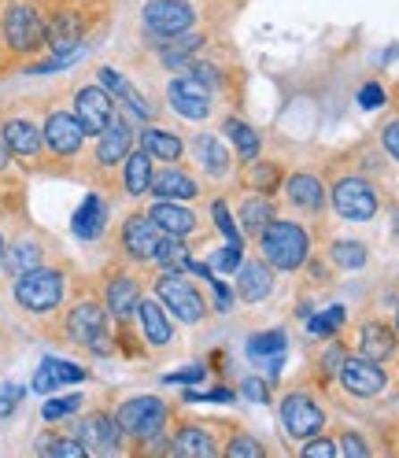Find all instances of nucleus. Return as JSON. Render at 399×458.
I'll return each mask as SVG.
<instances>
[{"label":"nucleus","instance_id":"obj_54","mask_svg":"<svg viewBox=\"0 0 399 458\" xmlns=\"http://www.w3.org/2000/svg\"><path fill=\"white\" fill-rule=\"evenodd\" d=\"M385 100H388V93H385V85H381V81H366L362 89H359V107H366V111L385 107Z\"/></svg>","mask_w":399,"mask_h":458},{"label":"nucleus","instance_id":"obj_50","mask_svg":"<svg viewBox=\"0 0 399 458\" xmlns=\"http://www.w3.org/2000/svg\"><path fill=\"white\" fill-rule=\"evenodd\" d=\"M208 289L215 293V314H225L233 307V300H237V293H233V284H225L218 274H211L208 277Z\"/></svg>","mask_w":399,"mask_h":458},{"label":"nucleus","instance_id":"obj_59","mask_svg":"<svg viewBox=\"0 0 399 458\" xmlns=\"http://www.w3.org/2000/svg\"><path fill=\"white\" fill-rule=\"evenodd\" d=\"M392 326H395V333H399V300H395V307H392Z\"/></svg>","mask_w":399,"mask_h":458},{"label":"nucleus","instance_id":"obj_2","mask_svg":"<svg viewBox=\"0 0 399 458\" xmlns=\"http://www.w3.org/2000/svg\"><path fill=\"white\" fill-rule=\"evenodd\" d=\"M48 336H55L67 348L89 355V359H107L119 355L115 352V322L97 293V284H81L71 293V300L64 303V310L52 318Z\"/></svg>","mask_w":399,"mask_h":458},{"label":"nucleus","instance_id":"obj_32","mask_svg":"<svg viewBox=\"0 0 399 458\" xmlns=\"http://www.w3.org/2000/svg\"><path fill=\"white\" fill-rule=\"evenodd\" d=\"M284 174H289V170H284V163H281V159L255 156V159H248V163H241V166H237L233 185H237V189H251V192L277 196V189H281Z\"/></svg>","mask_w":399,"mask_h":458},{"label":"nucleus","instance_id":"obj_12","mask_svg":"<svg viewBox=\"0 0 399 458\" xmlns=\"http://www.w3.org/2000/svg\"><path fill=\"white\" fill-rule=\"evenodd\" d=\"M41 137H45V170L48 166H78L89 145V133L78 123L71 104H45L41 107Z\"/></svg>","mask_w":399,"mask_h":458},{"label":"nucleus","instance_id":"obj_39","mask_svg":"<svg viewBox=\"0 0 399 458\" xmlns=\"http://www.w3.org/2000/svg\"><path fill=\"white\" fill-rule=\"evenodd\" d=\"M352 355V344L344 340V336H329L326 344H322V352H318V385H329L333 377H336V369H340V362H344Z\"/></svg>","mask_w":399,"mask_h":458},{"label":"nucleus","instance_id":"obj_22","mask_svg":"<svg viewBox=\"0 0 399 458\" xmlns=\"http://www.w3.org/2000/svg\"><path fill=\"white\" fill-rule=\"evenodd\" d=\"M71 433L81 440L85 454H130L115 411H85Z\"/></svg>","mask_w":399,"mask_h":458},{"label":"nucleus","instance_id":"obj_20","mask_svg":"<svg viewBox=\"0 0 399 458\" xmlns=\"http://www.w3.org/2000/svg\"><path fill=\"white\" fill-rule=\"evenodd\" d=\"M333 381H336L340 392L352 395V399H381L392 388V369L385 362H374V359L352 352L344 362H340Z\"/></svg>","mask_w":399,"mask_h":458},{"label":"nucleus","instance_id":"obj_55","mask_svg":"<svg viewBox=\"0 0 399 458\" xmlns=\"http://www.w3.org/2000/svg\"><path fill=\"white\" fill-rule=\"evenodd\" d=\"M19 218H26V211H4V215H0V259H4L8 241H12V229H15Z\"/></svg>","mask_w":399,"mask_h":458},{"label":"nucleus","instance_id":"obj_23","mask_svg":"<svg viewBox=\"0 0 399 458\" xmlns=\"http://www.w3.org/2000/svg\"><path fill=\"white\" fill-rule=\"evenodd\" d=\"M71 111L78 114V123L85 126V133H89V140H93L100 130L111 126V119L119 114V104L100 81H81L71 93Z\"/></svg>","mask_w":399,"mask_h":458},{"label":"nucleus","instance_id":"obj_44","mask_svg":"<svg viewBox=\"0 0 399 458\" xmlns=\"http://www.w3.org/2000/svg\"><path fill=\"white\" fill-rule=\"evenodd\" d=\"M336 454H344V458H366V454H374V444H369L359 428H336Z\"/></svg>","mask_w":399,"mask_h":458},{"label":"nucleus","instance_id":"obj_46","mask_svg":"<svg viewBox=\"0 0 399 458\" xmlns=\"http://www.w3.org/2000/svg\"><path fill=\"white\" fill-rule=\"evenodd\" d=\"M81 403L85 399L81 395H55V399H48V403L41 407V418L52 425V421H64V418H71V414H81Z\"/></svg>","mask_w":399,"mask_h":458},{"label":"nucleus","instance_id":"obj_43","mask_svg":"<svg viewBox=\"0 0 399 458\" xmlns=\"http://www.w3.org/2000/svg\"><path fill=\"white\" fill-rule=\"evenodd\" d=\"M241 263H244V251H241V244H230V241H218V248L208 255V270L218 277L237 274Z\"/></svg>","mask_w":399,"mask_h":458},{"label":"nucleus","instance_id":"obj_10","mask_svg":"<svg viewBox=\"0 0 399 458\" xmlns=\"http://www.w3.org/2000/svg\"><path fill=\"white\" fill-rule=\"evenodd\" d=\"M277 204L284 215H296L307 225H315V237H322L326 218H329V185L322 170L310 166H296L284 174L281 189H277Z\"/></svg>","mask_w":399,"mask_h":458},{"label":"nucleus","instance_id":"obj_16","mask_svg":"<svg viewBox=\"0 0 399 458\" xmlns=\"http://www.w3.org/2000/svg\"><path fill=\"white\" fill-rule=\"evenodd\" d=\"M230 433H233V425L189 418L178 411L174 425H170V454L174 458H218Z\"/></svg>","mask_w":399,"mask_h":458},{"label":"nucleus","instance_id":"obj_33","mask_svg":"<svg viewBox=\"0 0 399 458\" xmlns=\"http://www.w3.org/2000/svg\"><path fill=\"white\" fill-rule=\"evenodd\" d=\"M322 241V255L326 263L336 270V274H355L369 263V244L366 241H355V237H318Z\"/></svg>","mask_w":399,"mask_h":458},{"label":"nucleus","instance_id":"obj_48","mask_svg":"<svg viewBox=\"0 0 399 458\" xmlns=\"http://www.w3.org/2000/svg\"><path fill=\"white\" fill-rule=\"evenodd\" d=\"M237 395L248 399V403H270V381L255 377V374H244L241 385H237Z\"/></svg>","mask_w":399,"mask_h":458},{"label":"nucleus","instance_id":"obj_57","mask_svg":"<svg viewBox=\"0 0 399 458\" xmlns=\"http://www.w3.org/2000/svg\"><path fill=\"white\" fill-rule=\"evenodd\" d=\"M67 4H89V8H111V0H67Z\"/></svg>","mask_w":399,"mask_h":458},{"label":"nucleus","instance_id":"obj_37","mask_svg":"<svg viewBox=\"0 0 399 458\" xmlns=\"http://www.w3.org/2000/svg\"><path fill=\"white\" fill-rule=\"evenodd\" d=\"M211 225H215V237L218 241H230V244H244V233H241V225H237V215H233V204H230V196L218 192L211 196Z\"/></svg>","mask_w":399,"mask_h":458},{"label":"nucleus","instance_id":"obj_51","mask_svg":"<svg viewBox=\"0 0 399 458\" xmlns=\"http://www.w3.org/2000/svg\"><path fill=\"white\" fill-rule=\"evenodd\" d=\"M233 399H237V388H211V392L189 388L182 403H233Z\"/></svg>","mask_w":399,"mask_h":458},{"label":"nucleus","instance_id":"obj_60","mask_svg":"<svg viewBox=\"0 0 399 458\" xmlns=\"http://www.w3.org/2000/svg\"><path fill=\"white\" fill-rule=\"evenodd\" d=\"M392 97H395V104H399V81H395V93H392Z\"/></svg>","mask_w":399,"mask_h":458},{"label":"nucleus","instance_id":"obj_52","mask_svg":"<svg viewBox=\"0 0 399 458\" xmlns=\"http://www.w3.org/2000/svg\"><path fill=\"white\" fill-rule=\"evenodd\" d=\"M22 395H26V388H22V385H15V381H4V385H0V418H8V414H15V411H19Z\"/></svg>","mask_w":399,"mask_h":458},{"label":"nucleus","instance_id":"obj_7","mask_svg":"<svg viewBox=\"0 0 399 458\" xmlns=\"http://www.w3.org/2000/svg\"><path fill=\"white\" fill-rule=\"evenodd\" d=\"M133 148H137V123L130 119L126 111H119L115 119H111V126L93 137V148L78 159V163L85 166L81 178H85V182H97V189H107V192H111V182H115L119 163H123Z\"/></svg>","mask_w":399,"mask_h":458},{"label":"nucleus","instance_id":"obj_41","mask_svg":"<svg viewBox=\"0 0 399 458\" xmlns=\"http://www.w3.org/2000/svg\"><path fill=\"white\" fill-rule=\"evenodd\" d=\"M222 454L225 458H263V454H270V447L263 440H255V433H248V428H237L233 425V433L225 437Z\"/></svg>","mask_w":399,"mask_h":458},{"label":"nucleus","instance_id":"obj_53","mask_svg":"<svg viewBox=\"0 0 399 458\" xmlns=\"http://www.w3.org/2000/svg\"><path fill=\"white\" fill-rule=\"evenodd\" d=\"M204 377H211V374H208V366H204V362H196V366L178 369V374H163V385H196V381H204Z\"/></svg>","mask_w":399,"mask_h":458},{"label":"nucleus","instance_id":"obj_40","mask_svg":"<svg viewBox=\"0 0 399 458\" xmlns=\"http://www.w3.org/2000/svg\"><path fill=\"white\" fill-rule=\"evenodd\" d=\"M344 326H348V307H340V303L318 310L315 318H307V333L315 336V340H329V336H336Z\"/></svg>","mask_w":399,"mask_h":458},{"label":"nucleus","instance_id":"obj_42","mask_svg":"<svg viewBox=\"0 0 399 458\" xmlns=\"http://www.w3.org/2000/svg\"><path fill=\"white\" fill-rule=\"evenodd\" d=\"M38 454H55V458H85V447L74 433H45L34 444Z\"/></svg>","mask_w":399,"mask_h":458},{"label":"nucleus","instance_id":"obj_1","mask_svg":"<svg viewBox=\"0 0 399 458\" xmlns=\"http://www.w3.org/2000/svg\"><path fill=\"white\" fill-rule=\"evenodd\" d=\"M329 185V215L352 225L374 222L385 208V189L378 182V166L362 159V148L333 156L329 166H322Z\"/></svg>","mask_w":399,"mask_h":458},{"label":"nucleus","instance_id":"obj_8","mask_svg":"<svg viewBox=\"0 0 399 458\" xmlns=\"http://www.w3.org/2000/svg\"><path fill=\"white\" fill-rule=\"evenodd\" d=\"M149 289L152 296L166 307V314L174 318L178 326H208L215 303L208 296L204 284H196L192 274H170V270H149Z\"/></svg>","mask_w":399,"mask_h":458},{"label":"nucleus","instance_id":"obj_29","mask_svg":"<svg viewBox=\"0 0 399 458\" xmlns=\"http://www.w3.org/2000/svg\"><path fill=\"white\" fill-rule=\"evenodd\" d=\"M233 215H237V225H241L244 241L255 244V237H259L263 229L270 225V218L281 215V204H277V196L251 192V189H237V196H233Z\"/></svg>","mask_w":399,"mask_h":458},{"label":"nucleus","instance_id":"obj_6","mask_svg":"<svg viewBox=\"0 0 399 458\" xmlns=\"http://www.w3.org/2000/svg\"><path fill=\"white\" fill-rule=\"evenodd\" d=\"M315 248H318V237L310 233V225L296 215H284V211L274 215L270 225L255 237V255H263L277 274H289V277L303 274Z\"/></svg>","mask_w":399,"mask_h":458},{"label":"nucleus","instance_id":"obj_11","mask_svg":"<svg viewBox=\"0 0 399 458\" xmlns=\"http://www.w3.org/2000/svg\"><path fill=\"white\" fill-rule=\"evenodd\" d=\"M277 418H281V428L284 437L303 444L310 437H318L329 428V411H326V399L318 392V385L310 381H296L281 392L277 399Z\"/></svg>","mask_w":399,"mask_h":458},{"label":"nucleus","instance_id":"obj_13","mask_svg":"<svg viewBox=\"0 0 399 458\" xmlns=\"http://www.w3.org/2000/svg\"><path fill=\"white\" fill-rule=\"evenodd\" d=\"M0 137L22 170H45V137H41V114L30 100H15L0 107Z\"/></svg>","mask_w":399,"mask_h":458},{"label":"nucleus","instance_id":"obj_26","mask_svg":"<svg viewBox=\"0 0 399 458\" xmlns=\"http://www.w3.org/2000/svg\"><path fill=\"white\" fill-rule=\"evenodd\" d=\"M233 293L248 307H263L277 293V270L263 259V255H244V263L233 274Z\"/></svg>","mask_w":399,"mask_h":458},{"label":"nucleus","instance_id":"obj_58","mask_svg":"<svg viewBox=\"0 0 399 458\" xmlns=\"http://www.w3.org/2000/svg\"><path fill=\"white\" fill-rule=\"evenodd\" d=\"M392 237H399V208L392 211Z\"/></svg>","mask_w":399,"mask_h":458},{"label":"nucleus","instance_id":"obj_27","mask_svg":"<svg viewBox=\"0 0 399 458\" xmlns=\"http://www.w3.org/2000/svg\"><path fill=\"white\" fill-rule=\"evenodd\" d=\"M152 174H156V159L137 145L119 163L115 182H111V196H123V199H133V204H140V199L149 196V189H152Z\"/></svg>","mask_w":399,"mask_h":458},{"label":"nucleus","instance_id":"obj_19","mask_svg":"<svg viewBox=\"0 0 399 458\" xmlns=\"http://www.w3.org/2000/svg\"><path fill=\"white\" fill-rule=\"evenodd\" d=\"M196 166V174L204 178V185H233L237 178V156L230 148V140L215 130H200L189 137V152H185Z\"/></svg>","mask_w":399,"mask_h":458},{"label":"nucleus","instance_id":"obj_56","mask_svg":"<svg viewBox=\"0 0 399 458\" xmlns=\"http://www.w3.org/2000/svg\"><path fill=\"white\" fill-rule=\"evenodd\" d=\"M8 71H15V60H12V55H8L4 41H0V74H8Z\"/></svg>","mask_w":399,"mask_h":458},{"label":"nucleus","instance_id":"obj_49","mask_svg":"<svg viewBox=\"0 0 399 458\" xmlns=\"http://www.w3.org/2000/svg\"><path fill=\"white\" fill-rule=\"evenodd\" d=\"M300 454H307V458H336V437L333 433H318V437H310V440H303L300 444Z\"/></svg>","mask_w":399,"mask_h":458},{"label":"nucleus","instance_id":"obj_35","mask_svg":"<svg viewBox=\"0 0 399 458\" xmlns=\"http://www.w3.org/2000/svg\"><path fill=\"white\" fill-rule=\"evenodd\" d=\"M89 381V369L78 366V362H67V359H45L34 374V392L48 395L55 385H81Z\"/></svg>","mask_w":399,"mask_h":458},{"label":"nucleus","instance_id":"obj_24","mask_svg":"<svg viewBox=\"0 0 399 458\" xmlns=\"http://www.w3.org/2000/svg\"><path fill=\"white\" fill-rule=\"evenodd\" d=\"M152 199H178V204H200L204 199V178L182 159V163H156L152 174Z\"/></svg>","mask_w":399,"mask_h":458},{"label":"nucleus","instance_id":"obj_30","mask_svg":"<svg viewBox=\"0 0 399 458\" xmlns=\"http://www.w3.org/2000/svg\"><path fill=\"white\" fill-rule=\"evenodd\" d=\"M107 225H111V204H107V196H104L100 189L85 192L81 204H78L74 215H71V233H74L81 244H97V241L107 237Z\"/></svg>","mask_w":399,"mask_h":458},{"label":"nucleus","instance_id":"obj_17","mask_svg":"<svg viewBox=\"0 0 399 458\" xmlns=\"http://www.w3.org/2000/svg\"><path fill=\"white\" fill-rule=\"evenodd\" d=\"M163 233H159V225L145 215V211H126L123 222L115 225V233H111V248H115V255L111 259H123L130 267H140V270H149L152 259H156V248H159Z\"/></svg>","mask_w":399,"mask_h":458},{"label":"nucleus","instance_id":"obj_31","mask_svg":"<svg viewBox=\"0 0 399 458\" xmlns=\"http://www.w3.org/2000/svg\"><path fill=\"white\" fill-rule=\"evenodd\" d=\"M137 145L145 148L156 163H182L189 152V140L174 130V126H159V123H145L137 130Z\"/></svg>","mask_w":399,"mask_h":458},{"label":"nucleus","instance_id":"obj_36","mask_svg":"<svg viewBox=\"0 0 399 458\" xmlns=\"http://www.w3.org/2000/svg\"><path fill=\"white\" fill-rule=\"evenodd\" d=\"M192 244L182 241V237H163L159 248H156V259L149 270H170V274H185L192 267Z\"/></svg>","mask_w":399,"mask_h":458},{"label":"nucleus","instance_id":"obj_14","mask_svg":"<svg viewBox=\"0 0 399 458\" xmlns=\"http://www.w3.org/2000/svg\"><path fill=\"white\" fill-rule=\"evenodd\" d=\"M163 104L178 114V119L192 123V126H208L215 119H222L225 111H218V97L208 89L204 81H196L192 74L185 71H174L166 81H163Z\"/></svg>","mask_w":399,"mask_h":458},{"label":"nucleus","instance_id":"obj_61","mask_svg":"<svg viewBox=\"0 0 399 458\" xmlns=\"http://www.w3.org/2000/svg\"><path fill=\"white\" fill-rule=\"evenodd\" d=\"M192 4H208V0H192Z\"/></svg>","mask_w":399,"mask_h":458},{"label":"nucleus","instance_id":"obj_25","mask_svg":"<svg viewBox=\"0 0 399 458\" xmlns=\"http://www.w3.org/2000/svg\"><path fill=\"white\" fill-rule=\"evenodd\" d=\"M348 344H352L355 355H366L374 362H385V366L399 362V333L385 318H362Z\"/></svg>","mask_w":399,"mask_h":458},{"label":"nucleus","instance_id":"obj_38","mask_svg":"<svg viewBox=\"0 0 399 458\" xmlns=\"http://www.w3.org/2000/svg\"><path fill=\"white\" fill-rule=\"evenodd\" d=\"M284 352H289V333H284V329H263V333H255L248 340V359L255 366L274 359V355H284Z\"/></svg>","mask_w":399,"mask_h":458},{"label":"nucleus","instance_id":"obj_9","mask_svg":"<svg viewBox=\"0 0 399 458\" xmlns=\"http://www.w3.org/2000/svg\"><path fill=\"white\" fill-rule=\"evenodd\" d=\"M97 293L111 314V322L119 326H137V307L149 293V270L130 267L123 259H111L100 274H97Z\"/></svg>","mask_w":399,"mask_h":458},{"label":"nucleus","instance_id":"obj_21","mask_svg":"<svg viewBox=\"0 0 399 458\" xmlns=\"http://www.w3.org/2000/svg\"><path fill=\"white\" fill-rule=\"evenodd\" d=\"M145 215L159 225V233L163 237H182V241H196V244H204L211 237V229H208V218L200 215V204H178V199H152V204L145 208Z\"/></svg>","mask_w":399,"mask_h":458},{"label":"nucleus","instance_id":"obj_45","mask_svg":"<svg viewBox=\"0 0 399 458\" xmlns=\"http://www.w3.org/2000/svg\"><path fill=\"white\" fill-rule=\"evenodd\" d=\"M26 170L15 163V156L8 152L4 137H0V189H26Z\"/></svg>","mask_w":399,"mask_h":458},{"label":"nucleus","instance_id":"obj_3","mask_svg":"<svg viewBox=\"0 0 399 458\" xmlns=\"http://www.w3.org/2000/svg\"><path fill=\"white\" fill-rule=\"evenodd\" d=\"M178 403L163 395H126L115 407L130 454H170V425L178 418Z\"/></svg>","mask_w":399,"mask_h":458},{"label":"nucleus","instance_id":"obj_18","mask_svg":"<svg viewBox=\"0 0 399 458\" xmlns=\"http://www.w3.org/2000/svg\"><path fill=\"white\" fill-rule=\"evenodd\" d=\"M196 26H204V15L192 0H145L140 4V30L145 38L156 41H170V38H182Z\"/></svg>","mask_w":399,"mask_h":458},{"label":"nucleus","instance_id":"obj_5","mask_svg":"<svg viewBox=\"0 0 399 458\" xmlns=\"http://www.w3.org/2000/svg\"><path fill=\"white\" fill-rule=\"evenodd\" d=\"M0 41L15 67L48 52V0H0Z\"/></svg>","mask_w":399,"mask_h":458},{"label":"nucleus","instance_id":"obj_4","mask_svg":"<svg viewBox=\"0 0 399 458\" xmlns=\"http://www.w3.org/2000/svg\"><path fill=\"white\" fill-rule=\"evenodd\" d=\"M78 289V274L67 259H52L45 267H34L19 277H12V300L22 314L30 318H55L64 310V303L71 300V293Z\"/></svg>","mask_w":399,"mask_h":458},{"label":"nucleus","instance_id":"obj_47","mask_svg":"<svg viewBox=\"0 0 399 458\" xmlns=\"http://www.w3.org/2000/svg\"><path fill=\"white\" fill-rule=\"evenodd\" d=\"M378 148H381L392 163H399V111L388 114V119L381 123V130H378Z\"/></svg>","mask_w":399,"mask_h":458},{"label":"nucleus","instance_id":"obj_28","mask_svg":"<svg viewBox=\"0 0 399 458\" xmlns=\"http://www.w3.org/2000/svg\"><path fill=\"white\" fill-rule=\"evenodd\" d=\"M137 329H140V336H145L149 352H170L178 344V322L170 318L166 307L149 293L137 307Z\"/></svg>","mask_w":399,"mask_h":458},{"label":"nucleus","instance_id":"obj_34","mask_svg":"<svg viewBox=\"0 0 399 458\" xmlns=\"http://www.w3.org/2000/svg\"><path fill=\"white\" fill-rule=\"evenodd\" d=\"M218 123H222V137L230 140L237 163H248V159H255V156H263V133L255 130L251 123H244L237 111H225Z\"/></svg>","mask_w":399,"mask_h":458},{"label":"nucleus","instance_id":"obj_15","mask_svg":"<svg viewBox=\"0 0 399 458\" xmlns=\"http://www.w3.org/2000/svg\"><path fill=\"white\" fill-rule=\"evenodd\" d=\"M52 259H60V248H55V241L45 233V229H38L30 218H19L15 229H12L4 259H0V274L19 277V274L34 270V267L52 263Z\"/></svg>","mask_w":399,"mask_h":458}]
</instances>
